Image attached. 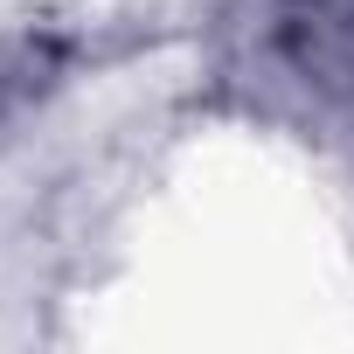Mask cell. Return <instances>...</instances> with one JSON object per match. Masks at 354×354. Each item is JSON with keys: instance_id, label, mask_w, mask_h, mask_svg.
Returning <instances> with one entry per match:
<instances>
[{"instance_id": "cell-1", "label": "cell", "mask_w": 354, "mask_h": 354, "mask_svg": "<svg viewBox=\"0 0 354 354\" xmlns=\"http://www.w3.org/2000/svg\"><path fill=\"white\" fill-rule=\"evenodd\" d=\"M278 49L319 77V84H354V0H278Z\"/></svg>"}]
</instances>
